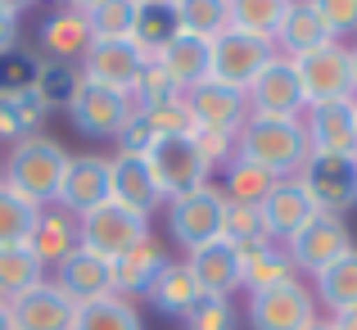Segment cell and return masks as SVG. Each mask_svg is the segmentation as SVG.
<instances>
[{"instance_id":"1","label":"cell","mask_w":357,"mask_h":330,"mask_svg":"<svg viewBox=\"0 0 357 330\" xmlns=\"http://www.w3.org/2000/svg\"><path fill=\"white\" fill-rule=\"evenodd\" d=\"M236 145H240V158H249V163L267 167L276 177H298L303 163L312 158L303 118H258V113H249Z\"/></svg>"},{"instance_id":"2","label":"cell","mask_w":357,"mask_h":330,"mask_svg":"<svg viewBox=\"0 0 357 330\" xmlns=\"http://www.w3.org/2000/svg\"><path fill=\"white\" fill-rule=\"evenodd\" d=\"M68 149L59 145L54 136H27L18 145H9V158H5V177L0 181L9 190H18L23 200H32L36 209H50L59 200V181L68 172Z\"/></svg>"},{"instance_id":"3","label":"cell","mask_w":357,"mask_h":330,"mask_svg":"<svg viewBox=\"0 0 357 330\" xmlns=\"http://www.w3.org/2000/svg\"><path fill=\"white\" fill-rule=\"evenodd\" d=\"M276 41L267 36H253V32H240V27H227V32L213 36V68H208V82H222L231 91H244L262 77L271 59H276Z\"/></svg>"},{"instance_id":"4","label":"cell","mask_w":357,"mask_h":330,"mask_svg":"<svg viewBox=\"0 0 357 330\" xmlns=\"http://www.w3.org/2000/svg\"><path fill=\"white\" fill-rule=\"evenodd\" d=\"M145 235H149L145 213H131V209H122L114 200L77 218V244L86 253H96V258H109V262H114L118 253H127L131 244H140Z\"/></svg>"},{"instance_id":"5","label":"cell","mask_w":357,"mask_h":330,"mask_svg":"<svg viewBox=\"0 0 357 330\" xmlns=\"http://www.w3.org/2000/svg\"><path fill=\"white\" fill-rule=\"evenodd\" d=\"M244 322L249 330H307L317 322V294L298 276L271 290H253L244 303Z\"/></svg>"},{"instance_id":"6","label":"cell","mask_w":357,"mask_h":330,"mask_svg":"<svg viewBox=\"0 0 357 330\" xmlns=\"http://www.w3.org/2000/svg\"><path fill=\"white\" fill-rule=\"evenodd\" d=\"M145 163H149V172H154V186H158V195H163V204H172V200H181V195L208 186V172H213V167L199 158V149H195L190 136L154 140V149L145 154Z\"/></svg>"},{"instance_id":"7","label":"cell","mask_w":357,"mask_h":330,"mask_svg":"<svg viewBox=\"0 0 357 330\" xmlns=\"http://www.w3.org/2000/svg\"><path fill=\"white\" fill-rule=\"evenodd\" d=\"M222 209H227V195L222 186H199V190L181 195V200L167 204V231H172V244H181L185 253L199 249L208 240H222Z\"/></svg>"},{"instance_id":"8","label":"cell","mask_w":357,"mask_h":330,"mask_svg":"<svg viewBox=\"0 0 357 330\" xmlns=\"http://www.w3.org/2000/svg\"><path fill=\"white\" fill-rule=\"evenodd\" d=\"M303 190L312 195L317 213H344L357 204V154H312L298 172Z\"/></svg>"},{"instance_id":"9","label":"cell","mask_w":357,"mask_h":330,"mask_svg":"<svg viewBox=\"0 0 357 330\" xmlns=\"http://www.w3.org/2000/svg\"><path fill=\"white\" fill-rule=\"evenodd\" d=\"M349 249H353V231H349V222L335 218V213H317L303 231L285 240V253H289V262H294V271H307V276L326 271Z\"/></svg>"},{"instance_id":"10","label":"cell","mask_w":357,"mask_h":330,"mask_svg":"<svg viewBox=\"0 0 357 330\" xmlns=\"http://www.w3.org/2000/svg\"><path fill=\"white\" fill-rule=\"evenodd\" d=\"M294 68H298V82H303L307 109L331 105V100H353V59L344 41H331L321 50L294 59Z\"/></svg>"},{"instance_id":"11","label":"cell","mask_w":357,"mask_h":330,"mask_svg":"<svg viewBox=\"0 0 357 330\" xmlns=\"http://www.w3.org/2000/svg\"><path fill=\"white\" fill-rule=\"evenodd\" d=\"M63 113H68V122L86 140H105V136L118 140V131L131 122V113H136V109H131V96H122V91L96 87V82H82L77 96H73V105L63 109Z\"/></svg>"},{"instance_id":"12","label":"cell","mask_w":357,"mask_h":330,"mask_svg":"<svg viewBox=\"0 0 357 330\" xmlns=\"http://www.w3.org/2000/svg\"><path fill=\"white\" fill-rule=\"evenodd\" d=\"M249 113L258 118H303L307 113V96H303V82H298L294 59L276 54V59L262 68V77L249 87Z\"/></svg>"},{"instance_id":"13","label":"cell","mask_w":357,"mask_h":330,"mask_svg":"<svg viewBox=\"0 0 357 330\" xmlns=\"http://www.w3.org/2000/svg\"><path fill=\"white\" fill-rule=\"evenodd\" d=\"M145 63H149V54L136 50V41H96L86 50V59H82V82H96V87L131 96Z\"/></svg>"},{"instance_id":"14","label":"cell","mask_w":357,"mask_h":330,"mask_svg":"<svg viewBox=\"0 0 357 330\" xmlns=\"http://www.w3.org/2000/svg\"><path fill=\"white\" fill-rule=\"evenodd\" d=\"M312 154H357V100H331L303 113Z\"/></svg>"},{"instance_id":"15","label":"cell","mask_w":357,"mask_h":330,"mask_svg":"<svg viewBox=\"0 0 357 330\" xmlns=\"http://www.w3.org/2000/svg\"><path fill=\"white\" fill-rule=\"evenodd\" d=\"M59 209H68L73 218L109 204V158L105 154H73L68 172L59 181Z\"/></svg>"},{"instance_id":"16","label":"cell","mask_w":357,"mask_h":330,"mask_svg":"<svg viewBox=\"0 0 357 330\" xmlns=\"http://www.w3.org/2000/svg\"><path fill=\"white\" fill-rule=\"evenodd\" d=\"M9 322H14V330H73L77 303L54 280H41L36 290H27L9 303Z\"/></svg>"},{"instance_id":"17","label":"cell","mask_w":357,"mask_h":330,"mask_svg":"<svg viewBox=\"0 0 357 330\" xmlns=\"http://www.w3.org/2000/svg\"><path fill=\"white\" fill-rule=\"evenodd\" d=\"M185 109H190L195 127L236 131V136H240L244 118H249V100H244V91H231V87H222V82H204V87L185 91Z\"/></svg>"},{"instance_id":"18","label":"cell","mask_w":357,"mask_h":330,"mask_svg":"<svg viewBox=\"0 0 357 330\" xmlns=\"http://www.w3.org/2000/svg\"><path fill=\"white\" fill-rule=\"evenodd\" d=\"M154 63L167 73V82H172L176 91H195L208 82V68H213V41H204V36H190V32H176L172 41L163 45V50L154 54Z\"/></svg>"},{"instance_id":"19","label":"cell","mask_w":357,"mask_h":330,"mask_svg":"<svg viewBox=\"0 0 357 330\" xmlns=\"http://www.w3.org/2000/svg\"><path fill=\"white\" fill-rule=\"evenodd\" d=\"M185 267L208 299H231L240 290V249L227 240H208L185 253Z\"/></svg>"},{"instance_id":"20","label":"cell","mask_w":357,"mask_h":330,"mask_svg":"<svg viewBox=\"0 0 357 330\" xmlns=\"http://www.w3.org/2000/svg\"><path fill=\"white\" fill-rule=\"evenodd\" d=\"M262 218H267V235H271V240L285 244L289 235H298L307 222L317 218V204H312V195L303 190L298 177H280L276 190L262 200Z\"/></svg>"},{"instance_id":"21","label":"cell","mask_w":357,"mask_h":330,"mask_svg":"<svg viewBox=\"0 0 357 330\" xmlns=\"http://www.w3.org/2000/svg\"><path fill=\"white\" fill-rule=\"evenodd\" d=\"M109 200L122 204V209H131V213H145V218L163 204V195H158L154 172H149L145 158H136V154H114L109 158Z\"/></svg>"},{"instance_id":"22","label":"cell","mask_w":357,"mask_h":330,"mask_svg":"<svg viewBox=\"0 0 357 330\" xmlns=\"http://www.w3.org/2000/svg\"><path fill=\"white\" fill-rule=\"evenodd\" d=\"M54 285H59L77 308L96 303V299L114 294V267H109V258H96V253L77 249V253H68V258L54 267Z\"/></svg>"},{"instance_id":"23","label":"cell","mask_w":357,"mask_h":330,"mask_svg":"<svg viewBox=\"0 0 357 330\" xmlns=\"http://www.w3.org/2000/svg\"><path fill=\"white\" fill-rule=\"evenodd\" d=\"M114 294H122V299H131V294H149V285L158 280V271L167 267V249L154 240V235H145L140 244H131L127 253H118L114 262Z\"/></svg>"},{"instance_id":"24","label":"cell","mask_w":357,"mask_h":330,"mask_svg":"<svg viewBox=\"0 0 357 330\" xmlns=\"http://www.w3.org/2000/svg\"><path fill=\"white\" fill-rule=\"evenodd\" d=\"M91 45H96V36H91V27H86V14L59 5L54 14L41 18V50H45V59L77 63V59H86Z\"/></svg>"},{"instance_id":"25","label":"cell","mask_w":357,"mask_h":330,"mask_svg":"<svg viewBox=\"0 0 357 330\" xmlns=\"http://www.w3.org/2000/svg\"><path fill=\"white\" fill-rule=\"evenodd\" d=\"M27 249L41 258V267H59L68 253H77V218H73L68 209H59V204H50V209L36 213V226L32 235H27Z\"/></svg>"},{"instance_id":"26","label":"cell","mask_w":357,"mask_h":330,"mask_svg":"<svg viewBox=\"0 0 357 330\" xmlns=\"http://www.w3.org/2000/svg\"><path fill=\"white\" fill-rule=\"evenodd\" d=\"M331 27L321 23V14L312 9V0H289L285 9V23H280L276 32V50L285 54V59H303V54L321 50V45H331Z\"/></svg>"},{"instance_id":"27","label":"cell","mask_w":357,"mask_h":330,"mask_svg":"<svg viewBox=\"0 0 357 330\" xmlns=\"http://www.w3.org/2000/svg\"><path fill=\"white\" fill-rule=\"evenodd\" d=\"M145 299H149V303H154L163 317H181V322H185V317H190L208 294L199 290V280L190 276V267H185V262H172V258H167V267L158 271V280L149 285Z\"/></svg>"},{"instance_id":"28","label":"cell","mask_w":357,"mask_h":330,"mask_svg":"<svg viewBox=\"0 0 357 330\" xmlns=\"http://www.w3.org/2000/svg\"><path fill=\"white\" fill-rule=\"evenodd\" d=\"M294 280V262H289L285 244L276 240H262V244H249L240 249V290H271V285H285Z\"/></svg>"},{"instance_id":"29","label":"cell","mask_w":357,"mask_h":330,"mask_svg":"<svg viewBox=\"0 0 357 330\" xmlns=\"http://www.w3.org/2000/svg\"><path fill=\"white\" fill-rule=\"evenodd\" d=\"M45 113L50 109L41 105V96H36L32 87L14 91V96H0V140L18 145V140H27V136H41Z\"/></svg>"},{"instance_id":"30","label":"cell","mask_w":357,"mask_h":330,"mask_svg":"<svg viewBox=\"0 0 357 330\" xmlns=\"http://www.w3.org/2000/svg\"><path fill=\"white\" fill-rule=\"evenodd\" d=\"M317 303H326L331 313H344V308H357V244L344 258H335L326 271H317Z\"/></svg>"},{"instance_id":"31","label":"cell","mask_w":357,"mask_h":330,"mask_svg":"<svg viewBox=\"0 0 357 330\" xmlns=\"http://www.w3.org/2000/svg\"><path fill=\"white\" fill-rule=\"evenodd\" d=\"M280 177L267 172V167L249 163V158L236 154V163L227 167V181H222V195H227L231 204H249V209H262V200H267L271 190H276Z\"/></svg>"},{"instance_id":"32","label":"cell","mask_w":357,"mask_h":330,"mask_svg":"<svg viewBox=\"0 0 357 330\" xmlns=\"http://www.w3.org/2000/svg\"><path fill=\"white\" fill-rule=\"evenodd\" d=\"M45 280V267L27 244H14V249H0V299L14 303L18 294L36 290Z\"/></svg>"},{"instance_id":"33","label":"cell","mask_w":357,"mask_h":330,"mask_svg":"<svg viewBox=\"0 0 357 330\" xmlns=\"http://www.w3.org/2000/svg\"><path fill=\"white\" fill-rule=\"evenodd\" d=\"M82 87V68L77 63H59V59H41L36 63V77H32V91L41 96L45 109H68L73 96H77Z\"/></svg>"},{"instance_id":"34","label":"cell","mask_w":357,"mask_h":330,"mask_svg":"<svg viewBox=\"0 0 357 330\" xmlns=\"http://www.w3.org/2000/svg\"><path fill=\"white\" fill-rule=\"evenodd\" d=\"M73 330H145V326H140V313L131 299L109 294V299H96V303H82Z\"/></svg>"},{"instance_id":"35","label":"cell","mask_w":357,"mask_h":330,"mask_svg":"<svg viewBox=\"0 0 357 330\" xmlns=\"http://www.w3.org/2000/svg\"><path fill=\"white\" fill-rule=\"evenodd\" d=\"M176 9V27L190 36H204L213 41L218 32L231 27V0H172Z\"/></svg>"},{"instance_id":"36","label":"cell","mask_w":357,"mask_h":330,"mask_svg":"<svg viewBox=\"0 0 357 330\" xmlns=\"http://www.w3.org/2000/svg\"><path fill=\"white\" fill-rule=\"evenodd\" d=\"M181 32L176 27V9L172 5H140L136 9V27H131V41H136V50H145L149 59H154L158 50H163L172 36Z\"/></svg>"},{"instance_id":"37","label":"cell","mask_w":357,"mask_h":330,"mask_svg":"<svg viewBox=\"0 0 357 330\" xmlns=\"http://www.w3.org/2000/svg\"><path fill=\"white\" fill-rule=\"evenodd\" d=\"M285 9H289V0H231V27L276 41L280 23H285Z\"/></svg>"},{"instance_id":"38","label":"cell","mask_w":357,"mask_h":330,"mask_svg":"<svg viewBox=\"0 0 357 330\" xmlns=\"http://www.w3.org/2000/svg\"><path fill=\"white\" fill-rule=\"evenodd\" d=\"M36 204L23 200L18 190H9L5 181H0V249H14V244H27V235H32L36 226Z\"/></svg>"},{"instance_id":"39","label":"cell","mask_w":357,"mask_h":330,"mask_svg":"<svg viewBox=\"0 0 357 330\" xmlns=\"http://www.w3.org/2000/svg\"><path fill=\"white\" fill-rule=\"evenodd\" d=\"M136 0H100L96 9H86V27L96 41H131L136 27Z\"/></svg>"},{"instance_id":"40","label":"cell","mask_w":357,"mask_h":330,"mask_svg":"<svg viewBox=\"0 0 357 330\" xmlns=\"http://www.w3.org/2000/svg\"><path fill=\"white\" fill-rule=\"evenodd\" d=\"M222 240L236 244V249H249V244L271 240L262 209H249V204H231L227 200V209H222Z\"/></svg>"},{"instance_id":"41","label":"cell","mask_w":357,"mask_h":330,"mask_svg":"<svg viewBox=\"0 0 357 330\" xmlns=\"http://www.w3.org/2000/svg\"><path fill=\"white\" fill-rule=\"evenodd\" d=\"M136 118L154 131V140H163V136H190V127H195L190 109H185V96H167V100H158V105H149V109H136Z\"/></svg>"},{"instance_id":"42","label":"cell","mask_w":357,"mask_h":330,"mask_svg":"<svg viewBox=\"0 0 357 330\" xmlns=\"http://www.w3.org/2000/svg\"><path fill=\"white\" fill-rule=\"evenodd\" d=\"M195 149H199V158L213 167V172H227L231 163H236L240 145H236V131H208V127H195L190 131Z\"/></svg>"},{"instance_id":"43","label":"cell","mask_w":357,"mask_h":330,"mask_svg":"<svg viewBox=\"0 0 357 330\" xmlns=\"http://www.w3.org/2000/svg\"><path fill=\"white\" fill-rule=\"evenodd\" d=\"M185 330H240V313H236L231 299H204L185 317Z\"/></svg>"},{"instance_id":"44","label":"cell","mask_w":357,"mask_h":330,"mask_svg":"<svg viewBox=\"0 0 357 330\" xmlns=\"http://www.w3.org/2000/svg\"><path fill=\"white\" fill-rule=\"evenodd\" d=\"M167 96H181V91H176L172 82H167V73L149 59L145 73H140V82H136V91H131V109H149V105H158V100H167Z\"/></svg>"},{"instance_id":"45","label":"cell","mask_w":357,"mask_h":330,"mask_svg":"<svg viewBox=\"0 0 357 330\" xmlns=\"http://www.w3.org/2000/svg\"><path fill=\"white\" fill-rule=\"evenodd\" d=\"M36 54H27V50H14V54H5L0 59V96H14V91H27L32 87V77H36Z\"/></svg>"},{"instance_id":"46","label":"cell","mask_w":357,"mask_h":330,"mask_svg":"<svg viewBox=\"0 0 357 330\" xmlns=\"http://www.w3.org/2000/svg\"><path fill=\"white\" fill-rule=\"evenodd\" d=\"M312 9L321 14V23L331 27L335 41L357 36V0H312Z\"/></svg>"},{"instance_id":"47","label":"cell","mask_w":357,"mask_h":330,"mask_svg":"<svg viewBox=\"0 0 357 330\" xmlns=\"http://www.w3.org/2000/svg\"><path fill=\"white\" fill-rule=\"evenodd\" d=\"M149 149H154V131H149L145 122L131 113V122L118 131V154H136V158H145Z\"/></svg>"},{"instance_id":"48","label":"cell","mask_w":357,"mask_h":330,"mask_svg":"<svg viewBox=\"0 0 357 330\" xmlns=\"http://www.w3.org/2000/svg\"><path fill=\"white\" fill-rule=\"evenodd\" d=\"M18 23H23L18 14H5V9H0V59L18 50Z\"/></svg>"},{"instance_id":"49","label":"cell","mask_w":357,"mask_h":330,"mask_svg":"<svg viewBox=\"0 0 357 330\" xmlns=\"http://www.w3.org/2000/svg\"><path fill=\"white\" fill-rule=\"evenodd\" d=\"M335 330H357V308H344V313H331Z\"/></svg>"},{"instance_id":"50","label":"cell","mask_w":357,"mask_h":330,"mask_svg":"<svg viewBox=\"0 0 357 330\" xmlns=\"http://www.w3.org/2000/svg\"><path fill=\"white\" fill-rule=\"evenodd\" d=\"M32 5H36V0H0V9H5V14H18V18H23Z\"/></svg>"},{"instance_id":"51","label":"cell","mask_w":357,"mask_h":330,"mask_svg":"<svg viewBox=\"0 0 357 330\" xmlns=\"http://www.w3.org/2000/svg\"><path fill=\"white\" fill-rule=\"evenodd\" d=\"M59 5H63V9H77V14H86V9H96L100 0H59Z\"/></svg>"},{"instance_id":"52","label":"cell","mask_w":357,"mask_h":330,"mask_svg":"<svg viewBox=\"0 0 357 330\" xmlns=\"http://www.w3.org/2000/svg\"><path fill=\"white\" fill-rule=\"evenodd\" d=\"M0 330H14V322H9V303L0 299Z\"/></svg>"},{"instance_id":"53","label":"cell","mask_w":357,"mask_h":330,"mask_svg":"<svg viewBox=\"0 0 357 330\" xmlns=\"http://www.w3.org/2000/svg\"><path fill=\"white\" fill-rule=\"evenodd\" d=\"M349 59H353V96H357V41H353V50H349Z\"/></svg>"},{"instance_id":"54","label":"cell","mask_w":357,"mask_h":330,"mask_svg":"<svg viewBox=\"0 0 357 330\" xmlns=\"http://www.w3.org/2000/svg\"><path fill=\"white\" fill-rule=\"evenodd\" d=\"M307 330H335V326H331V322H312Z\"/></svg>"},{"instance_id":"55","label":"cell","mask_w":357,"mask_h":330,"mask_svg":"<svg viewBox=\"0 0 357 330\" xmlns=\"http://www.w3.org/2000/svg\"><path fill=\"white\" fill-rule=\"evenodd\" d=\"M136 5H172V0H136Z\"/></svg>"},{"instance_id":"56","label":"cell","mask_w":357,"mask_h":330,"mask_svg":"<svg viewBox=\"0 0 357 330\" xmlns=\"http://www.w3.org/2000/svg\"><path fill=\"white\" fill-rule=\"evenodd\" d=\"M0 177H5V158H0Z\"/></svg>"}]
</instances>
